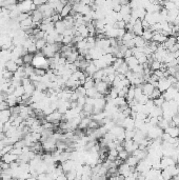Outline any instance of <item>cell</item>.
Here are the masks:
<instances>
[{"label": "cell", "mask_w": 179, "mask_h": 180, "mask_svg": "<svg viewBox=\"0 0 179 180\" xmlns=\"http://www.w3.org/2000/svg\"><path fill=\"white\" fill-rule=\"evenodd\" d=\"M95 88L102 95H107L110 93V83L103 81V80H95Z\"/></svg>", "instance_id": "cell-1"}, {"label": "cell", "mask_w": 179, "mask_h": 180, "mask_svg": "<svg viewBox=\"0 0 179 180\" xmlns=\"http://www.w3.org/2000/svg\"><path fill=\"white\" fill-rule=\"evenodd\" d=\"M46 120H48V121L53 122V123L59 125V121L62 120V114L58 111V110H55V111H53L51 114L46 115Z\"/></svg>", "instance_id": "cell-2"}, {"label": "cell", "mask_w": 179, "mask_h": 180, "mask_svg": "<svg viewBox=\"0 0 179 180\" xmlns=\"http://www.w3.org/2000/svg\"><path fill=\"white\" fill-rule=\"evenodd\" d=\"M170 86H172V83L166 79V77L164 78H161L158 80V85H157V88H159V91L161 93L166 92V90L170 88Z\"/></svg>", "instance_id": "cell-3"}, {"label": "cell", "mask_w": 179, "mask_h": 180, "mask_svg": "<svg viewBox=\"0 0 179 180\" xmlns=\"http://www.w3.org/2000/svg\"><path fill=\"white\" fill-rule=\"evenodd\" d=\"M133 33L136 35V36H142V33H143V27H142V24H141V19H136L135 23H134L133 25Z\"/></svg>", "instance_id": "cell-4"}, {"label": "cell", "mask_w": 179, "mask_h": 180, "mask_svg": "<svg viewBox=\"0 0 179 180\" xmlns=\"http://www.w3.org/2000/svg\"><path fill=\"white\" fill-rule=\"evenodd\" d=\"M4 68L7 70V71H11V72L15 73L18 70V68H19V66L16 63V61L14 60V59H9L7 61H5V63H4Z\"/></svg>", "instance_id": "cell-5"}, {"label": "cell", "mask_w": 179, "mask_h": 180, "mask_svg": "<svg viewBox=\"0 0 179 180\" xmlns=\"http://www.w3.org/2000/svg\"><path fill=\"white\" fill-rule=\"evenodd\" d=\"M18 159V156L13 153H7V154H3L1 156V160L3 161V162H7V163H11V162H13V161H16Z\"/></svg>", "instance_id": "cell-6"}, {"label": "cell", "mask_w": 179, "mask_h": 180, "mask_svg": "<svg viewBox=\"0 0 179 180\" xmlns=\"http://www.w3.org/2000/svg\"><path fill=\"white\" fill-rule=\"evenodd\" d=\"M166 38H168V36H166L164 34L161 33V31H159V32H154L152 40L156 41L157 43H163L166 40Z\"/></svg>", "instance_id": "cell-7"}, {"label": "cell", "mask_w": 179, "mask_h": 180, "mask_svg": "<svg viewBox=\"0 0 179 180\" xmlns=\"http://www.w3.org/2000/svg\"><path fill=\"white\" fill-rule=\"evenodd\" d=\"M118 173L123 175L124 177H127L129 174L131 173V167L125 162V163H121L119 167H118Z\"/></svg>", "instance_id": "cell-8"}, {"label": "cell", "mask_w": 179, "mask_h": 180, "mask_svg": "<svg viewBox=\"0 0 179 180\" xmlns=\"http://www.w3.org/2000/svg\"><path fill=\"white\" fill-rule=\"evenodd\" d=\"M134 122H135V119L132 118L131 116H127L123 119V126L124 128H127V130H132V128H135V125H134Z\"/></svg>", "instance_id": "cell-9"}, {"label": "cell", "mask_w": 179, "mask_h": 180, "mask_svg": "<svg viewBox=\"0 0 179 180\" xmlns=\"http://www.w3.org/2000/svg\"><path fill=\"white\" fill-rule=\"evenodd\" d=\"M141 88H142V93H143V94H145V95L150 96L151 94H152V92L154 91L155 86H154L152 83H150V82H144V83L142 84V86H141Z\"/></svg>", "instance_id": "cell-10"}, {"label": "cell", "mask_w": 179, "mask_h": 180, "mask_svg": "<svg viewBox=\"0 0 179 180\" xmlns=\"http://www.w3.org/2000/svg\"><path fill=\"white\" fill-rule=\"evenodd\" d=\"M11 111L10 108H7V110H2V111H0V122H7L10 120L11 118Z\"/></svg>", "instance_id": "cell-11"}, {"label": "cell", "mask_w": 179, "mask_h": 180, "mask_svg": "<svg viewBox=\"0 0 179 180\" xmlns=\"http://www.w3.org/2000/svg\"><path fill=\"white\" fill-rule=\"evenodd\" d=\"M132 155H134L138 160H142V159H144V158L147 157V150H140V149H137V150H135V151L132 153Z\"/></svg>", "instance_id": "cell-12"}, {"label": "cell", "mask_w": 179, "mask_h": 180, "mask_svg": "<svg viewBox=\"0 0 179 180\" xmlns=\"http://www.w3.org/2000/svg\"><path fill=\"white\" fill-rule=\"evenodd\" d=\"M66 26H65V23L63 20H58L57 22H55V31L58 34H63V32L65 31Z\"/></svg>", "instance_id": "cell-13"}, {"label": "cell", "mask_w": 179, "mask_h": 180, "mask_svg": "<svg viewBox=\"0 0 179 180\" xmlns=\"http://www.w3.org/2000/svg\"><path fill=\"white\" fill-rule=\"evenodd\" d=\"M176 42H177V38H176L175 36H170V37H168L166 41L162 43V46H163L164 49L168 50V49H170L172 46H174Z\"/></svg>", "instance_id": "cell-14"}, {"label": "cell", "mask_w": 179, "mask_h": 180, "mask_svg": "<svg viewBox=\"0 0 179 180\" xmlns=\"http://www.w3.org/2000/svg\"><path fill=\"white\" fill-rule=\"evenodd\" d=\"M124 61L127 62V64L129 66V68H130V70H132L134 68V66H136L137 64H138V59L135 57V56H131V57H129V58H125L124 59Z\"/></svg>", "instance_id": "cell-15"}, {"label": "cell", "mask_w": 179, "mask_h": 180, "mask_svg": "<svg viewBox=\"0 0 179 180\" xmlns=\"http://www.w3.org/2000/svg\"><path fill=\"white\" fill-rule=\"evenodd\" d=\"M72 10H73V4L70 3V2L65 3L64 7H63V9H62V11H61V13H60V16H61L62 18L65 16H68V15H70Z\"/></svg>", "instance_id": "cell-16"}, {"label": "cell", "mask_w": 179, "mask_h": 180, "mask_svg": "<svg viewBox=\"0 0 179 180\" xmlns=\"http://www.w3.org/2000/svg\"><path fill=\"white\" fill-rule=\"evenodd\" d=\"M168 134H170L172 137H179V128L178 126H169L164 130Z\"/></svg>", "instance_id": "cell-17"}, {"label": "cell", "mask_w": 179, "mask_h": 180, "mask_svg": "<svg viewBox=\"0 0 179 180\" xmlns=\"http://www.w3.org/2000/svg\"><path fill=\"white\" fill-rule=\"evenodd\" d=\"M134 42H135V46H137V48H142V46H147V41L143 39L142 36H135L134 37Z\"/></svg>", "instance_id": "cell-18"}, {"label": "cell", "mask_w": 179, "mask_h": 180, "mask_svg": "<svg viewBox=\"0 0 179 180\" xmlns=\"http://www.w3.org/2000/svg\"><path fill=\"white\" fill-rule=\"evenodd\" d=\"M90 121H91V118H90V116H85V117H83L81 119V121H80V123H79L78 128H81V130H86L88 126Z\"/></svg>", "instance_id": "cell-19"}, {"label": "cell", "mask_w": 179, "mask_h": 180, "mask_svg": "<svg viewBox=\"0 0 179 180\" xmlns=\"http://www.w3.org/2000/svg\"><path fill=\"white\" fill-rule=\"evenodd\" d=\"M33 59H34V54H32V53L27 52L22 56V60L24 64H32Z\"/></svg>", "instance_id": "cell-20"}, {"label": "cell", "mask_w": 179, "mask_h": 180, "mask_svg": "<svg viewBox=\"0 0 179 180\" xmlns=\"http://www.w3.org/2000/svg\"><path fill=\"white\" fill-rule=\"evenodd\" d=\"M153 35H154V32H152L150 29H143L142 38L145 40V41H150V40H152V37H153Z\"/></svg>", "instance_id": "cell-21"}, {"label": "cell", "mask_w": 179, "mask_h": 180, "mask_svg": "<svg viewBox=\"0 0 179 180\" xmlns=\"http://www.w3.org/2000/svg\"><path fill=\"white\" fill-rule=\"evenodd\" d=\"M138 161H139V160H138V159H137V158L135 157L134 155H130V156L127 158L125 162H127V163L129 164L130 167H136L137 163H138Z\"/></svg>", "instance_id": "cell-22"}, {"label": "cell", "mask_w": 179, "mask_h": 180, "mask_svg": "<svg viewBox=\"0 0 179 180\" xmlns=\"http://www.w3.org/2000/svg\"><path fill=\"white\" fill-rule=\"evenodd\" d=\"M129 70H130L129 66L127 64V62H125V61H123V62L120 64V66H119V68L116 70V73H119V74H124V75H125V73H127Z\"/></svg>", "instance_id": "cell-23"}, {"label": "cell", "mask_w": 179, "mask_h": 180, "mask_svg": "<svg viewBox=\"0 0 179 180\" xmlns=\"http://www.w3.org/2000/svg\"><path fill=\"white\" fill-rule=\"evenodd\" d=\"M74 91H75V93L78 95V97H81V96H86V88H85L83 85H78V86H77Z\"/></svg>", "instance_id": "cell-24"}, {"label": "cell", "mask_w": 179, "mask_h": 180, "mask_svg": "<svg viewBox=\"0 0 179 180\" xmlns=\"http://www.w3.org/2000/svg\"><path fill=\"white\" fill-rule=\"evenodd\" d=\"M135 132H136V128H134L132 130H124V140H127V139H133L134 135H135Z\"/></svg>", "instance_id": "cell-25"}, {"label": "cell", "mask_w": 179, "mask_h": 180, "mask_svg": "<svg viewBox=\"0 0 179 180\" xmlns=\"http://www.w3.org/2000/svg\"><path fill=\"white\" fill-rule=\"evenodd\" d=\"M25 93V91H24V88H23V85H18V86H16L15 88V91H14V95L16 96V97H21V96L23 95Z\"/></svg>", "instance_id": "cell-26"}, {"label": "cell", "mask_w": 179, "mask_h": 180, "mask_svg": "<svg viewBox=\"0 0 179 180\" xmlns=\"http://www.w3.org/2000/svg\"><path fill=\"white\" fill-rule=\"evenodd\" d=\"M35 44L36 46H37V50L38 51H41V50L44 48V46H46V41L44 38H41V39H37L35 41Z\"/></svg>", "instance_id": "cell-27"}, {"label": "cell", "mask_w": 179, "mask_h": 180, "mask_svg": "<svg viewBox=\"0 0 179 180\" xmlns=\"http://www.w3.org/2000/svg\"><path fill=\"white\" fill-rule=\"evenodd\" d=\"M131 9L130 4H121V10H120V13L122 14V16L123 15H127V14H131Z\"/></svg>", "instance_id": "cell-28"}, {"label": "cell", "mask_w": 179, "mask_h": 180, "mask_svg": "<svg viewBox=\"0 0 179 180\" xmlns=\"http://www.w3.org/2000/svg\"><path fill=\"white\" fill-rule=\"evenodd\" d=\"M135 36H136V35L133 33V31H127V32L124 33L123 36H122V41H127V40L133 39Z\"/></svg>", "instance_id": "cell-29"}, {"label": "cell", "mask_w": 179, "mask_h": 180, "mask_svg": "<svg viewBox=\"0 0 179 180\" xmlns=\"http://www.w3.org/2000/svg\"><path fill=\"white\" fill-rule=\"evenodd\" d=\"M62 44H68V46H72V44H73V36H72V35H63V39H62Z\"/></svg>", "instance_id": "cell-30"}, {"label": "cell", "mask_w": 179, "mask_h": 180, "mask_svg": "<svg viewBox=\"0 0 179 180\" xmlns=\"http://www.w3.org/2000/svg\"><path fill=\"white\" fill-rule=\"evenodd\" d=\"M163 7H164V9L168 11L170 10H173V9H176V3L175 2H173V1H171V0H169V1H166V2H163Z\"/></svg>", "instance_id": "cell-31"}, {"label": "cell", "mask_w": 179, "mask_h": 180, "mask_svg": "<svg viewBox=\"0 0 179 180\" xmlns=\"http://www.w3.org/2000/svg\"><path fill=\"white\" fill-rule=\"evenodd\" d=\"M150 68H151V70H153V71L159 70L160 68H161V62L158 61V60H155V59H154L153 61L150 63Z\"/></svg>", "instance_id": "cell-32"}, {"label": "cell", "mask_w": 179, "mask_h": 180, "mask_svg": "<svg viewBox=\"0 0 179 180\" xmlns=\"http://www.w3.org/2000/svg\"><path fill=\"white\" fill-rule=\"evenodd\" d=\"M161 94H162V93L159 91V88H154V91L152 92V94L149 96V98L153 99V100H154V99H156V98H158V97H160V96H161Z\"/></svg>", "instance_id": "cell-33"}, {"label": "cell", "mask_w": 179, "mask_h": 180, "mask_svg": "<svg viewBox=\"0 0 179 180\" xmlns=\"http://www.w3.org/2000/svg\"><path fill=\"white\" fill-rule=\"evenodd\" d=\"M104 76V72H103V69H100L98 70L97 72L95 73L94 75L92 76L93 78H94V80H101L102 79V77Z\"/></svg>", "instance_id": "cell-34"}, {"label": "cell", "mask_w": 179, "mask_h": 180, "mask_svg": "<svg viewBox=\"0 0 179 180\" xmlns=\"http://www.w3.org/2000/svg\"><path fill=\"white\" fill-rule=\"evenodd\" d=\"M99 126H100V124H99V122H98L97 120L91 119V121H90V123H88V128H91V130H96V128H98Z\"/></svg>", "instance_id": "cell-35"}, {"label": "cell", "mask_w": 179, "mask_h": 180, "mask_svg": "<svg viewBox=\"0 0 179 180\" xmlns=\"http://www.w3.org/2000/svg\"><path fill=\"white\" fill-rule=\"evenodd\" d=\"M65 175H66V179H76V175H77V171L76 170H72V171H68V172H66L65 173Z\"/></svg>", "instance_id": "cell-36"}, {"label": "cell", "mask_w": 179, "mask_h": 180, "mask_svg": "<svg viewBox=\"0 0 179 180\" xmlns=\"http://www.w3.org/2000/svg\"><path fill=\"white\" fill-rule=\"evenodd\" d=\"M130 156V153L127 151H125V150H122L121 152H119L118 153V158H120V159H122L123 161L127 160V158Z\"/></svg>", "instance_id": "cell-37"}, {"label": "cell", "mask_w": 179, "mask_h": 180, "mask_svg": "<svg viewBox=\"0 0 179 180\" xmlns=\"http://www.w3.org/2000/svg\"><path fill=\"white\" fill-rule=\"evenodd\" d=\"M34 73H35L36 75H38V76H44L46 74V70L42 69V68H35L34 69Z\"/></svg>", "instance_id": "cell-38"}, {"label": "cell", "mask_w": 179, "mask_h": 180, "mask_svg": "<svg viewBox=\"0 0 179 180\" xmlns=\"http://www.w3.org/2000/svg\"><path fill=\"white\" fill-rule=\"evenodd\" d=\"M164 101H166V100H164L162 94H161V96H160V97H158V98H156V99H154V104L156 105V106H161V105L163 104V102H164Z\"/></svg>", "instance_id": "cell-39"}, {"label": "cell", "mask_w": 179, "mask_h": 180, "mask_svg": "<svg viewBox=\"0 0 179 180\" xmlns=\"http://www.w3.org/2000/svg\"><path fill=\"white\" fill-rule=\"evenodd\" d=\"M124 60H123V58H116L115 59V61L113 63H112V66H113V68H114L115 70H117L119 66H120V64L122 62H123Z\"/></svg>", "instance_id": "cell-40"}, {"label": "cell", "mask_w": 179, "mask_h": 180, "mask_svg": "<svg viewBox=\"0 0 179 180\" xmlns=\"http://www.w3.org/2000/svg\"><path fill=\"white\" fill-rule=\"evenodd\" d=\"M123 44L127 46V49H133L135 48V42H134V38L131 40H127V41H123Z\"/></svg>", "instance_id": "cell-41"}, {"label": "cell", "mask_w": 179, "mask_h": 180, "mask_svg": "<svg viewBox=\"0 0 179 180\" xmlns=\"http://www.w3.org/2000/svg\"><path fill=\"white\" fill-rule=\"evenodd\" d=\"M37 46H36V44H35V42H33L31 46L27 48V52L29 53H32V54H35V53H37Z\"/></svg>", "instance_id": "cell-42"}, {"label": "cell", "mask_w": 179, "mask_h": 180, "mask_svg": "<svg viewBox=\"0 0 179 180\" xmlns=\"http://www.w3.org/2000/svg\"><path fill=\"white\" fill-rule=\"evenodd\" d=\"M178 50H179V43L176 42L174 46H172L171 48H170V49H168V51H169V52H171V53H175V52H177Z\"/></svg>", "instance_id": "cell-43"}, {"label": "cell", "mask_w": 179, "mask_h": 180, "mask_svg": "<svg viewBox=\"0 0 179 180\" xmlns=\"http://www.w3.org/2000/svg\"><path fill=\"white\" fill-rule=\"evenodd\" d=\"M172 121L174 122V123H175V124L177 125V126H178V125H179V115L177 114V113H176V114L173 115V117H172Z\"/></svg>", "instance_id": "cell-44"}, {"label": "cell", "mask_w": 179, "mask_h": 180, "mask_svg": "<svg viewBox=\"0 0 179 180\" xmlns=\"http://www.w3.org/2000/svg\"><path fill=\"white\" fill-rule=\"evenodd\" d=\"M141 24H142V27H143V29H150V26H151V24L149 22H147V20L145 19H142L141 20Z\"/></svg>", "instance_id": "cell-45"}, {"label": "cell", "mask_w": 179, "mask_h": 180, "mask_svg": "<svg viewBox=\"0 0 179 180\" xmlns=\"http://www.w3.org/2000/svg\"><path fill=\"white\" fill-rule=\"evenodd\" d=\"M131 56H133V51H132V49H127L125 52H124V55H123V58H129V57H131Z\"/></svg>", "instance_id": "cell-46"}, {"label": "cell", "mask_w": 179, "mask_h": 180, "mask_svg": "<svg viewBox=\"0 0 179 180\" xmlns=\"http://www.w3.org/2000/svg\"><path fill=\"white\" fill-rule=\"evenodd\" d=\"M10 106H9V104L7 103V101L4 100V101L0 102V111H2V110H7V108H9Z\"/></svg>", "instance_id": "cell-47"}, {"label": "cell", "mask_w": 179, "mask_h": 180, "mask_svg": "<svg viewBox=\"0 0 179 180\" xmlns=\"http://www.w3.org/2000/svg\"><path fill=\"white\" fill-rule=\"evenodd\" d=\"M7 98V93H0V102H2Z\"/></svg>", "instance_id": "cell-48"}, {"label": "cell", "mask_w": 179, "mask_h": 180, "mask_svg": "<svg viewBox=\"0 0 179 180\" xmlns=\"http://www.w3.org/2000/svg\"><path fill=\"white\" fill-rule=\"evenodd\" d=\"M32 2L34 4H35V5H37V7H39V5H41V4H43L42 3V1H41V0H32Z\"/></svg>", "instance_id": "cell-49"}, {"label": "cell", "mask_w": 179, "mask_h": 180, "mask_svg": "<svg viewBox=\"0 0 179 180\" xmlns=\"http://www.w3.org/2000/svg\"><path fill=\"white\" fill-rule=\"evenodd\" d=\"M1 165H2V161H0V173H1V171H2V167H1Z\"/></svg>", "instance_id": "cell-50"}, {"label": "cell", "mask_w": 179, "mask_h": 180, "mask_svg": "<svg viewBox=\"0 0 179 180\" xmlns=\"http://www.w3.org/2000/svg\"><path fill=\"white\" fill-rule=\"evenodd\" d=\"M176 149L179 151V141H178V143H177V145H176Z\"/></svg>", "instance_id": "cell-51"}, {"label": "cell", "mask_w": 179, "mask_h": 180, "mask_svg": "<svg viewBox=\"0 0 179 180\" xmlns=\"http://www.w3.org/2000/svg\"><path fill=\"white\" fill-rule=\"evenodd\" d=\"M178 126H179V125H178Z\"/></svg>", "instance_id": "cell-52"}]
</instances>
